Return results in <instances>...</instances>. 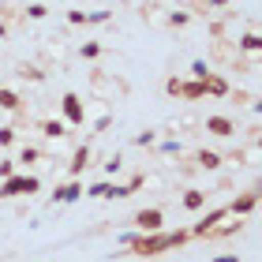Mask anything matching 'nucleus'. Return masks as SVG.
<instances>
[{
	"mask_svg": "<svg viewBox=\"0 0 262 262\" xmlns=\"http://www.w3.org/2000/svg\"><path fill=\"white\" fill-rule=\"evenodd\" d=\"M11 172H19V165H15V158H0V180H8Z\"/></svg>",
	"mask_w": 262,
	"mask_h": 262,
	"instance_id": "c85d7f7f",
	"label": "nucleus"
},
{
	"mask_svg": "<svg viewBox=\"0 0 262 262\" xmlns=\"http://www.w3.org/2000/svg\"><path fill=\"white\" fill-rule=\"evenodd\" d=\"M109 180H98V184H90V187H82V195H86V199H105V195H109Z\"/></svg>",
	"mask_w": 262,
	"mask_h": 262,
	"instance_id": "4be33fe9",
	"label": "nucleus"
},
{
	"mask_svg": "<svg viewBox=\"0 0 262 262\" xmlns=\"http://www.w3.org/2000/svg\"><path fill=\"white\" fill-rule=\"evenodd\" d=\"M38 131H41V135L49 139V142H60V139L68 135V124H64V120H56V116H53V120H41V124H38Z\"/></svg>",
	"mask_w": 262,
	"mask_h": 262,
	"instance_id": "ddd939ff",
	"label": "nucleus"
},
{
	"mask_svg": "<svg viewBox=\"0 0 262 262\" xmlns=\"http://www.w3.org/2000/svg\"><path fill=\"white\" fill-rule=\"evenodd\" d=\"M165 23H169L172 30H184V27H191V23H195V11H187V8H169Z\"/></svg>",
	"mask_w": 262,
	"mask_h": 262,
	"instance_id": "4468645a",
	"label": "nucleus"
},
{
	"mask_svg": "<svg viewBox=\"0 0 262 262\" xmlns=\"http://www.w3.org/2000/svg\"><path fill=\"white\" fill-rule=\"evenodd\" d=\"M158 146V154H165V158H172V154H180V142L176 139H165V142H154Z\"/></svg>",
	"mask_w": 262,
	"mask_h": 262,
	"instance_id": "cd10ccee",
	"label": "nucleus"
},
{
	"mask_svg": "<svg viewBox=\"0 0 262 262\" xmlns=\"http://www.w3.org/2000/svg\"><path fill=\"white\" fill-rule=\"evenodd\" d=\"M23 15L34 19V23H41L45 15H49V8H45V4H27V8H23Z\"/></svg>",
	"mask_w": 262,
	"mask_h": 262,
	"instance_id": "a878e982",
	"label": "nucleus"
},
{
	"mask_svg": "<svg viewBox=\"0 0 262 262\" xmlns=\"http://www.w3.org/2000/svg\"><path fill=\"white\" fill-rule=\"evenodd\" d=\"M41 191V180L34 172H11L8 180H0V199H30Z\"/></svg>",
	"mask_w": 262,
	"mask_h": 262,
	"instance_id": "f03ea898",
	"label": "nucleus"
},
{
	"mask_svg": "<svg viewBox=\"0 0 262 262\" xmlns=\"http://www.w3.org/2000/svg\"><path fill=\"white\" fill-rule=\"evenodd\" d=\"M158 142V127H146V131H139L135 139H131V146H154Z\"/></svg>",
	"mask_w": 262,
	"mask_h": 262,
	"instance_id": "5701e85b",
	"label": "nucleus"
},
{
	"mask_svg": "<svg viewBox=\"0 0 262 262\" xmlns=\"http://www.w3.org/2000/svg\"><path fill=\"white\" fill-rule=\"evenodd\" d=\"M262 49V38H258V30H247L240 41H236V53H247V56H258Z\"/></svg>",
	"mask_w": 262,
	"mask_h": 262,
	"instance_id": "dca6fc26",
	"label": "nucleus"
},
{
	"mask_svg": "<svg viewBox=\"0 0 262 262\" xmlns=\"http://www.w3.org/2000/svg\"><path fill=\"white\" fill-rule=\"evenodd\" d=\"M0 109L4 113H23V98L11 86H0Z\"/></svg>",
	"mask_w": 262,
	"mask_h": 262,
	"instance_id": "a211bd4d",
	"label": "nucleus"
},
{
	"mask_svg": "<svg viewBox=\"0 0 262 262\" xmlns=\"http://www.w3.org/2000/svg\"><path fill=\"white\" fill-rule=\"evenodd\" d=\"M19 79H27V82H45V71L38 64H19Z\"/></svg>",
	"mask_w": 262,
	"mask_h": 262,
	"instance_id": "412c9836",
	"label": "nucleus"
},
{
	"mask_svg": "<svg viewBox=\"0 0 262 262\" xmlns=\"http://www.w3.org/2000/svg\"><path fill=\"white\" fill-rule=\"evenodd\" d=\"M109 124H113V113H109V109H101L98 116H94V131H105Z\"/></svg>",
	"mask_w": 262,
	"mask_h": 262,
	"instance_id": "c756f323",
	"label": "nucleus"
},
{
	"mask_svg": "<svg viewBox=\"0 0 262 262\" xmlns=\"http://www.w3.org/2000/svg\"><path fill=\"white\" fill-rule=\"evenodd\" d=\"M120 169H124V158H120V154H113V158H109V165H105V172H109V176H116Z\"/></svg>",
	"mask_w": 262,
	"mask_h": 262,
	"instance_id": "72a5a7b5",
	"label": "nucleus"
},
{
	"mask_svg": "<svg viewBox=\"0 0 262 262\" xmlns=\"http://www.w3.org/2000/svg\"><path fill=\"white\" fill-rule=\"evenodd\" d=\"M191 240V232L187 229H176V232H124L120 244L131 247V255H142V258H158L165 251H176V247H184Z\"/></svg>",
	"mask_w": 262,
	"mask_h": 262,
	"instance_id": "f257e3e1",
	"label": "nucleus"
},
{
	"mask_svg": "<svg viewBox=\"0 0 262 262\" xmlns=\"http://www.w3.org/2000/svg\"><path fill=\"white\" fill-rule=\"evenodd\" d=\"M113 19V11L109 8H101V11H86V27H101V23H109Z\"/></svg>",
	"mask_w": 262,
	"mask_h": 262,
	"instance_id": "b1692460",
	"label": "nucleus"
},
{
	"mask_svg": "<svg viewBox=\"0 0 262 262\" xmlns=\"http://www.w3.org/2000/svg\"><path fill=\"white\" fill-rule=\"evenodd\" d=\"M60 113H64L68 127H82V124H86V101H82L79 94H71V90L60 98Z\"/></svg>",
	"mask_w": 262,
	"mask_h": 262,
	"instance_id": "7ed1b4c3",
	"label": "nucleus"
},
{
	"mask_svg": "<svg viewBox=\"0 0 262 262\" xmlns=\"http://www.w3.org/2000/svg\"><path fill=\"white\" fill-rule=\"evenodd\" d=\"M135 232H161L165 229V210L161 206H142V210H135Z\"/></svg>",
	"mask_w": 262,
	"mask_h": 262,
	"instance_id": "20e7f679",
	"label": "nucleus"
},
{
	"mask_svg": "<svg viewBox=\"0 0 262 262\" xmlns=\"http://www.w3.org/2000/svg\"><path fill=\"white\" fill-rule=\"evenodd\" d=\"M0 38H8V27H4V19H0Z\"/></svg>",
	"mask_w": 262,
	"mask_h": 262,
	"instance_id": "c9c22d12",
	"label": "nucleus"
},
{
	"mask_svg": "<svg viewBox=\"0 0 262 262\" xmlns=\"http://www.w3.org/2000/svg\"><path fill=\"white\" fill-rule=\"evenodd\" d=\"M82 187H86L82 180H68V184H60V187H56V191L49 195V202H53V206H68V202H79V199H82Z\"/></svg>",
	"mask_w": 262,
	"mask_h": 262,
	"instance_id": "6e6552de",
	"label": "nucleus"
},
{
	"mask_svg": "<svg viewBox=\"0 0 262 262\" xmlns=\"http://www.w3.org/2000/svg\"><path fill=\"white\" fill-rule=\"evenodd\" d=\"M79 56H82V60H101V56H105V45H101V41H82V45H79Z\"/></svg>",
	"mask_w": 262,
	"mask_h": 262,
	"instance_id": "aec40b11",
	"label": "nucleus"
},
{
	"mask_svg": "<svg viewBox=\"0 0 262 262\" xmlns=\"http://www.w3.org/2000/svg\"><path fill=\"white\" fill-rule=\"evenodd\" d=\"M68 23H71V27H86V11L71 8V11H68Z\"/></svg>",
	"mask_w": 262,
	"mask_h": 262,
	"instance_id": "2f4dec72",
	"label": "nucleus"
},
{
	"mask_svg": "<svg viewBox=\"0 0 262 262\" xmlns=\"http://www.w3.org/2000/svg\"><path fill=\"white\" fill-rule=\"evenodd\" d=\"M210 262H244V258L236 255V251H229V255H217V258H210Z\"/></svg>",
	"mask_w": 262,
	"mask_h": 262,
	"instance_id": "f704fd0d",
	"label": "nucleus"
},
{
	"mask_svg": "<svg viewBox=\"0 0 262 262\" xmlns=\"http://www.w3.org/2000/svg\"><path fill=\"white\" fill-rule=\"evenodd\" d=\"M225 217H229V206H217V210H210V213H206L202 221H195V225H191L187 232H191V240H195V236H210V232L217 229V225H221Z\"/></svg>",
	"mask_w": 262,
	"mask_h": 262,
	"instance_id": "423d86ee",
	"label": "nucleus"
},
{
	"mask_svg": "<svg viewBox=\"0 0 262 262\" xmlns=\"http://www.w3.org/2000/svg\"><path fill=\"white\" fill-rule=\"evenodd\" d=\"M165 15H169V8H161V4H150V8H142V19H146L154 30L169 27V23H165Z\"/></svg>",
	"mask_w": 262,
	"mask_h": 262,
	"instance_id": "f3484780",
	"label": "nucleus"
},
{
	"mask_svg": "<svg viewBox=\"0 0 262 262\" xmlns=\"http://www.w3.org/2000/svg\"><path fill=\"white\" fill-rule=\"evenodd\" d=\"M206 75H210V64L206 60H195L191 64V79H206Z\"/></svg>",
	"mask_w": 262,
	"mask_h": 262,
	"instance_id": "473e14b6",
	"label": "nucleus"
},
{
	"mask_svg": "<svg viewBox=\"0 0 262 262\" xmlns=\"http://www.w3.org/2000/svg\"><path fill=\"white\" fill-rule=\"evenodd\" d=\"M202 86H206V98H229V90H232V82L225 79V75H217V71H210L206 79H199Z\"/></svg>",
	"mask_w": 262,
	"mask_h": 262,
	"instance_id": "9d476101",
	"label": "nucleus"
},
{
	"mask_svg": "<svg viewBox=\"0 0 262 262\" xmlns=\"http://www.w3.org/2000/svg\"><path fill=\"white\" fill-rule=\"evenodd\" d=\"M45 158V154L38 150V146H23L19 154H15V165H23V169H34V165H38Z\"/></svg>",
	"mask_w": 262,
	"mask_h": 262,
	"instance_id": "6ab92c4d",
	"label": "nucleus"
},
{
	"mask_svg": "<svg viewBox=\"0 0 262 262\" xmlns=\"http://www.w3.org/2000/svg\"><path fill=\"white\" fill-rule=\"evenodd\" d=\"M180 82H184V79L169 75V79H165V94H169V98H180Z\"/></svg>",
	"mask_w": 262,
	"mask_h": 262,
	"instance_id": "7c9ffc66",
	"label": "nucleus"
},
{
	"mask_svg": "<svg viewBox=\"0 0 262 262\" xmlns=\"http://www.w3.org/2000/svg\"><path fill=\"white\" fill-rule=\"evenodd\" d=\"M255 206H258V191L251 187V191L236 195V199L229 202V213H232V217H247V213H255Z\"/></svg>",
	"mask_w": 262,
	"mask_h": 262,
	"instance_id": "1a4fd4ad",
	"label": "nucleus"
},
{
	"mask_svg": "<svg viewBox=\"0 0 262 262\" xmlns=\"http://www.w3.org/2000/svg\"><path fill=\"white\" fill-rule=\"evenodd\" d=\"M206 199H210V191H202V187H187V191L180 195V206L184 210H206Z\"/></svg>",
	"mask_w": 262,
	"mask_h": 262,
	"instance_id": "f8f14e48",
	"label": "nucleus"
},
{
	"mask_svg": "<svg viewBox=\"0 0 262 262\" xmlns=\"http://www.w3.org/2000/svg\"><path fill=\"white\" fill-rule=\"evenodd\" d=\"M202 131H210V135H217V139H232L240 127H236V120H232V116L213 113V116H206V120H202Z\"/></svg>",
	"mask_w": 262,
	"mask_h": 262,
	"instance_id": "39448f33",
	"label": "nucleus"
},
{
	"mask_svg": "<svg viewBox=\"0 0 262 262\" xmlns=\"http://www.w3.org/2000/svg\"><path fill=\"white\" fill-rule=\"evenodd\" d=\"M221 165H225V158H221L217 150H206V146H202V150L195 154V169H202V172H217Z\"/></svg>",
	"mask_w": 262,
	"mask_h": 262,
	"instance_id": "9b49d317",
	"label": "nucleus"
},
{
	"mask_svg": "<svg viewBox=\"0 0 262 262\" xmlns=\"http://www.w3.org/2000/svg\"><path fill=\"white\" fill-rule=\"evenodd\" d=\"M206 98V86H202L199 79H184L180 82V101H202Z\"/></svg>",
	"mask_w": 262,
	"mask_h": 262,
	"instance_id": "2eb2a0df",
	"label": "nucleus"
},
{
	"mask_svg": "<svg viewBox=\"0 0 262 262\" xmlns=\"http://www.w3.org/2000/svg\"><path fill=\"white\" fill-rule=\"evenodd\" d=\"M8 146H15V127L11 124L0 127V150H8Z\"/></svg>",
	"mask_w": 262,
	"mask_h": 262,
	"instance_id": "bb28decb",
	"label": "nucleus"
},
{
	"mask_svg": "<svg viewBox=\"0 0 262 262\" xmlns=\"http://www.w3.org/2000/svg\"><path fill=\"white\" fill-rule=\"evenodd\" d=\"M90 158H94L90 142H79V146H75V154H71V161H68V176H71V180H79V176L90 169Z\"/></svg>",
	"mask_w": 262,
	"mask_h": 262,
	"instance_id": "0eeeda50",
	"label": "nucleus"
},
{
	"mask_svg": "<svg viewBox=\"0 0 262 262\" xmlns=\"http://www.w3.org/2000/svg\"><path fill=\"white\" fill-rule=\"evenodd\" d=\"M142 187H146V172H135V176H131V180L124 184V191H127V199H131L135 191H142Z\"/></svg>",
	"mask_w": 262,
	"mask_h": 262,
	"instance_id": "393cba45",
	"label": "nucleus"
}]
</instances>
